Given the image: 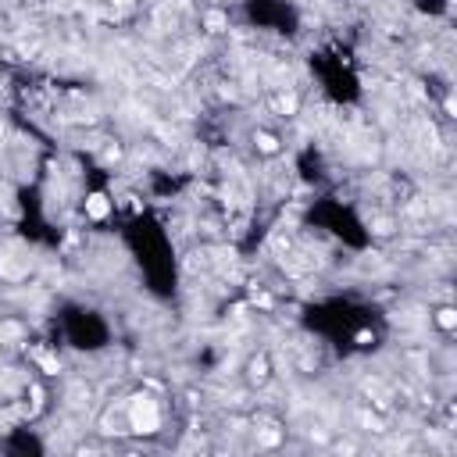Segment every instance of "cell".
<instances>
[{"mask_svg":"<svg viewBox=\"0 0 457 457\" xmlns=\"http://www.w3.org/2000/svg\"><path fill=\"white\" fill-rule=\"evenodd\" d=\"M107 211H111V204H107V197H104V193L86 197V215H89V218H107Z\"/></svg>","mask_w":457,"mask_h":457,"instance_id":"cell-2","label":"cell"},{"mask_svg":"<svg viewBox=\"0 0 457 457\" xmlns=\"http://www.w3.org/2000/svg\"><path fill=\"white\" fill-rule=\"evenodd\" d=\"M36 361H40V365H43V368H47L50 375H58V361H54V357H50L47 350H36Z\"/></svg>","mask_w":457,"mask_h":457,"instance_id":"cell-3","label":"cell"},{"mask_svg":"<svg viewBox=\"0 0 457 457\" xmlns=\"http://www.w3.org/2000/svg\"><path fill=\"white\" fill-rule=\"evenodd\" d=\"M222 25H225L222 14H207V29H211V32H222Z\"/></svg>","mask_w":457,"mask_h":457,"instance_id":"cell-6","label":"cell"},{"mask_svg":"<svg viewBox=\"0 0 457 457\" xmlns=\"http://www.w3.org/2000/svg\"><path fill=\"white\" fill-rule=\"evenodd\" d=\"M257 143H261V150H275V147H279V143H275V140H272V136H264V132H261V136H257Z\"/></svg>","mask_w":457,"mask_h":457,"instance_id":"cell-7","label":"cell"},{"mask_svg":"<svg viewBox=\"0 0 457 457\" xmlns=\"http://www.w3.org/2000/svg\"><path fill=\"white\" fill-rule=\"evenodd\" d=\"M115 4H129V0H115Z\"/></svg>","mask_w":457,"mask_h":457,"instance_id":"cell-8","label":"cell"},{"mask_svg":"<svg viewBox=\"0 0 457 457\" xmlns=\"http://www.w3.org/2000/svg\"><path fill=\"white\" fill-rule=\"evenodd\" d=\"M440 325H443V329H454V325H457L454 307H443V311H440Z\"/></svg>","mask_w":457,"mask_h":457,"instance_id":"cell-4","label":"cell"},{"mask_svg":"<svg viewBox=\"0 0 457 457\" xmlns=\"http://www.w3.org/2000/svg\"><path fill=\"white\" fill-rule=\"evenodd\" d=\"M129 422H132L136 432H157V425H161L157 404H154L150 396H136V404H132V411H129Z\"/></svg>","mask_w":457,"mask_h":457,"instance_id":"cell-1","label":"cell"},{"mask_svg":"<svg viewBox=\"0 0 457 457\" xmlns=\"http://www.w3.org/2000/svg\"><path fill=\"white\" fill-rule=\"evenodd\" d=\"M250 375L261 382L264 375H268V361H264V357H261V361H254V365H250Z\"/></svg>","mask_w":457,"mask_h":457,"instance_id":"cell-5","label":"cell"}]
</instances>
